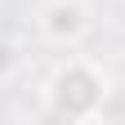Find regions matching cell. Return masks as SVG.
Here are the masks:
<instances>
[{"label":"cell","mask_w":125,"mask_h":125,"mask_svg":"<svg viewBox=\"0 0 125 125\" xmlns=\"http://www.w3.org/2000/svg\"><path fill=\"white\" fill-rule=\"evenodd\" d=\"M107 81L89 67L85 58H67L62 67L49 76V112L67 116V121H85L103 107Z\"/></svg>","instance_id":"obj_1"},{"label":"cell","mask_w":125,"mask_h":125,"mask_svg":"<svg viewBox=\"0 0 125 125\" xmlns=\"http://www.w3.org/2000/svg\"><path fill=\"white\" fill-rule=\"evenodd\" d=\"M40 31L49 45H62V49H72V45H81V36L89 31V13L81 0H54V5H45L40 13Z\"/></svg>","instance_id":"obj_2"},{"label":"cell","mask_w":125,"mask_h":125,"mask_svg":"<svg viewBox=\"0 0 125 125\" xmlns=\"http://www.w3.org/2000/svg\"><path fill=\"white\" fill-rule=\"evenodd\" d=\"M13 62H18V54H13V45H9V40H0V76H5V72L13 67Z\"/></svg>","instance_id":"obj_3"}]
</instances>
